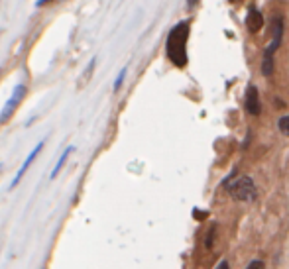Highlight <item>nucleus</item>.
Wrapping results in <instances>:
<instances>
[{"label":"nucleus","mask_w":289,"mask_h":269,"mask_svg":"<svg viewBox=\"0 0 289 269\" xmlns=\"http://www.w3.org/2000/svg\"><path fill=\"white\" fill-rule=\"evenodd\" d=\"M258 267H264V261L262 259H254L248 263V269H258Z\"/></svg>","instance_id":"nucleus-12"},{"label":"nucleus","mask_w":289,"mask_h":269,"mask_svg":"<svg viewBox=\"0 0 289 269\" xmlns=\"http://www.w3.org/2000/svg\"><path fill=\"white\" fill-rule=\"evenodd\" d=\"M48 2H51V0H37V6H46Z\"/></svg>","instance_id":"nucleus-16"},{"label":"nucleus","mask_w":289,"mask_h":269,"mask_svg":"<svg viewBox=\"0 0 289 269\" xmlns=\"http://www.w3.org/2000/svg\"><path fill=\"white\" fill-rule=\"evenodd\" d=\"M244 108L250 116H260L262 114V102H260V91L258 87L250 85L246 89V96H244Z\"/></svg>","instance_id":"nucleus-5"},{"label":"nucleus","mask_w":289,"mask_h":269,"mask_svg":"<svg viewBox=\"0 0 289 269\" xmlns=\"http://www.w3.org/2000/svg\"><path fill=\"white\" fill-rule=\"evenodd\" d=\"M26 93H28V89H26L24 85H20V87H16V89H14L12 96L8 98L6 106L2 108V114H0V124H6V122L12 118V114L16 112V108H18V105L24 100Z\"/></svg>","instance_id":"nucleus-4"},{"label":"nucleus","mask_w":289,"mask_h":269,"mask_svg":"<svg viewBox=\"0 0 289 269\" xmlns=\"http://www.w3.org/2000/svg\"><path fill=\"white\" fill-rule=\"evenodd\" d=\"M215 234H217V228L213 226L209 232H207V240H205V247L207 250H211L213 247V240H215Z\"/></svg>","instance_id":"nucleus-10"},{"label":"nucleus","mask_w":289,"mask_h":269,"mask_svg":"<svg viewBox=\"0 0 289 269\" xmlns=\"http://www.w3.org/2000/svg\"><path fill=\"white\" fill-rule=\"evenodd\" d=\"M281 37H283V20L281 18H276V28H274V39L270 42V46L265 47L264 51V59H262V75L264 77H272L274 75V55H276L277 47L281 46Z\"/></svg>","instance_id":"nucleus-3"},{"label":"nucleus","mask_w":289,"mask_h":269,"mask_svg":"<svg viewBox=\"0 0 289 269\" xmlns=\"http://www.w3.org/2000/svg\"><path fill=\"white\" fill-rule=\"evenodd\" d=\"M226 267H229V261H226V259H222V261L218 263V269H226Z\"/></svg>","instance_id":"nucleus-15"},{"label":"nucleus","mask_w":289,"mask_h":269,"mask_svg":"<svg viewBox=\"0 0 289 269\" xmlns=\"http://www.w3.org/2000/svg\"><path fill=\"white\" fill-rule=\"evenodd\" d=\"M232 2H238V0H232Z\"/></svg>","instance_id":"nucleus-17"},{"label":"nucleus","mask_w":289,"mask_h":269,"mask_svg":"<svg viewBox=\"0 0 289 269\" xmlns=\"http://www.w3.org/2000/svg\"><path fill=\"white\" fill-rule=\"evenodd\" d=\"M75 152V148H73V146H69V148H67V150H65V153H63V155H61L59 157V161H57V163H55V167H53V171H51V179H55V177H57V173H59V169L61 167H63V165H65V161H67V157H69V155H71V153Z\"/></svg>","instance_id":"nucleus-8"},{"label":"nucleus","mask_w":289,"mask_h":269,"mask_svg":"<svg viewBox=\"0 0 289 269\" xmlns=\"http://www.w3.org/2000/svg\"><path fill=\"white\" fill-rule=\"evenodd\" d=\"M226 191L232 199L242 200V202H252L258 197V189H256V183L250 175H242L238 179H234L226 187Z\"/></svg>","instance_id":"nucleus-2"},{"label":"nucleus","mask_w":289,"mask_h":269,"mask_svg":"<svg viewBox=\"0 0 289 269\" xmlns=\"http://www.w3.org/2000/svg\"><path fill=\"white\" fill-rule=\"evenodd\" d=\"M193 216H195V218H207V216H209V212L197 211V209H195V211H193Z\"/></svg>","instance_id":"nucleus-13"},{"label":"nucleus","mask_w":289,"mask_h":269,"mask_svg":"<svg viewBox=\"0 0 289 269\" xmlns=\"http://www.w3.org/2000/svg\"><path fill=\"white\" fill-rule=\"evenodd\" d=\"M187 39H189V22H179L171 28L166 42V53L175 67L187 65Z\"/></svg>","instance_id":"nucleus-1"},{"label":"nucleus","mask_w":289,"mask_h":269,"mask_svg":"<svg viewBox=\"0 0 289 269\" xmlns=\"http://www.w3.org/2000/svg\"><path fill=\"white\" fill-rule=\"evenodd\" d=\"M277 128H279V132H281L283 136H287L289 138V114L287 116H281L279 120H277Z\"/></svg>","instance_id":"nucleus-9"},{"label":"nucleus","mask_w":289,"mask_h":269,"mask_svg":"<svg viewBox=\"0 0 289 269\" xmlns=\"http://www.w3.org/2000/svg\"><path fill=\"white\" fill-rule=\"evenodd\" d=\"M262 26H264V16H262V12L258 10L256 6H250V8H248V14H246V28H248V32H250V34H258V32L262 30Z\"/></svg>","instance_id":"nucleus-6"},{"label":"nucleus","mask_w":289,"mask_h":269,"mask_svg":"<svg viewBox=\"0 0 289 269\" xmlns=\"http://www.w3.org/2000/svg\"><path fill=\"white\" fill-rule=\"evenodd\" d=\"M42 150H44V141H39V143L36 146V150L30 153V155H28V159L24 161V165L20 167V171H18V173H16V177L12 179V183H10V189H14L16 185H18V183H20V181H22V177H24V173L28 171V167L34 163V159H36L37 155H39V152H42Z\"/></svg>","instance_id":"nucleus-7"},{"label":"nucleus","mask_w":289,"mask_h":269,"mask_svg":"<svg viewBox=\"0 0 289 269\" xmlns=\"http://www.w3.org/2000/svg\"><path fill=\"white\" fill-rule=\"evenodd\" d=\"M0 73H2V69H0Z\"/></svg>","instance_id":"nucleus-18"},{"label":"nucleus","mask_w":289,"mask_h":269,"mask_svg":"<svg viewBox=\"0 0 289 269\" xmlns=\"http://www.w3.org/2000/svg\"><path fill=\"white\" fill-rule=\"evenodd\" d=\"M124 77H126V67H122V71L118 73V77H116V82H114V91H118L122 87V82H124Z\"/></svg>","instance_id":"nucleus-11"},{"label":"nucleus","mask_w":289,"mask_h":269,"mask_svg":"<svg viewBox=\"0 0 289 269\" xmlns=\"http://www.w3.org/2000/svg\"><path fill=\"white\" fill-rule=\"evenodd\" d=\"M199 4V0H187V8H195Z\"/></svg>","instance_id":"nucleus-14"}]
</instances>
